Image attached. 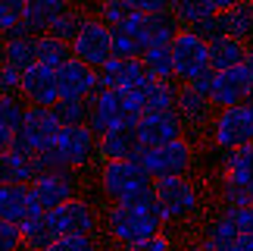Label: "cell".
<instances>
[{"instance_id": "cell-51", "label": "cell", "mask_w": 253, "mask_h": 251, "mask_svg": "<svg viewBox=\"0 0 253 251\" xmlns=\"http://www.w3.org/2000/svg\"><path fill=\"white\" fill-rule=\"evenodd\" d=\"M247 104H250V107H253V91H250V98H247Z\"/></svg>"}, {"instance_id": "cell-17", "label": "cell", "mask_w": 253, "mask_h": 251, "mask_svg": "<svg viewBox=\"0 0 253 251\" xmlns=\"http://www.w3.org/2000/svg\"><path fill=\"white\" fill-rule=\"evenodd\" d=\"M253 91V75L244 63L241 66H231V69H222L216 72V85H212V94L210 101L219 107H231V104H244Z\"/></svg>"}, {"instance_id": "cell-8", "label": "cell", "mask_w": 253, "mask_h": 251, "mask_svg": "<svg viewBox=\"0 0 253 251\" xmlns=\"http://www.w3.org/2000/svg\"><path fill=\"white\" fill-rule=\"evenodd\" d=\"M138 160L144 163V170H147L153 179H160V176H188L191 167H194V148L181 135V138L166 141V144H160V148H141Z\"/></svg>"}, {"instance_id": "cell-29", "label": "cell", "mask_w": 253, "mask_h": 251, "mask_svg": "<svg viewBox=\"0 0 253 251\" xmlns=\"http://www.w3.org/2000/svg\"><path fill=\"white\" fill-rule=\"evenodd\" d=\"M222 179L253 186V141L244 144V148L225 151V157H222Z\"/></svg>"}, {"instance_id": "cell-46", "label": "cell", "mask_w": 253, "mask_h": 251, "mask_svg": "<svg viewBox=\"0 0 253 251\" xmlns=\"http://www.w3.org/2000/svg\"><path fill=\"white\" fill-rule=\"evenodd\" d=\"M188 28H194L197 35H203L210 41V38H216L222 28H219V13L216 16H207V19H200V22H194V25H188Z\"/></svg>"}, {"instance_id": "cell-1", "label": "cell", "mask_w": 253, "mask_h": 251, "mask_svg": "<svg viewBox=\"0 0 253 251\" xmlns=\"http://www.w3.org/2000/svg\"><path fill=\"white\" fill-rule=\"evenodd\" d=\"M103 229L119 245H131V242H141V239L163 233L166 229V217L160 210L157 191L150 188V191H141L134 198L113 201L106 217H103Z\"/></svg>"}, {"instance_id": "cell-34", "label": "cell", "mask_w": 253, "mask_h": 251, "mask_svg": "<svg viewBox=\"0 0 253 251\" xmlns=\"http://www.w3.org/2000/svg\"><path fill=\"white\" fill-rule=\"evenodd\" d=\"M53 113L60 117L63 126H82L91 117V101H79V98H60L53 104Z\"/></svg>"}, {"instance_id": "cell-9", "label": "cell", "mask_w": 253, "mask_h": 251, "mask_svg": "<svg viewBox=\"0 0 253 251\" xmlns=\"http://www.w3.org/2000/svg\"><path fill=\"white\" fill-rule=\"evenodd\" d=\"M172 60H175V79L194 82L200 72L210 69V41L194 28L181 25V32L172 38Z\"/></svg>"}, {"instance_id": "cell-35", "label": "cell", "mask_w": 253, "mask_h": 251, "mask_svg": "<svg viewBox=\"0 0 253 251\" xmlns=\"http://www.w3.org/2000/svg\"><path fill=\"white\" fill-rule=\"evenodd\" d=\"M134 13H138V9H134L128 0H100V3H97V16H100L110 28L125 25Z\"/></svg>"}, {"instance_id": "cell-31", "label": "cell", "mask_w": 253, "mask_h": 251, "mask_svg": "<svg viewBox=\"0 0 253 251\" xmlns=\"http://www.w3.org/2000/svg\"><path fill=\"white\" fill-rule=\"evenodd\" d=\"M66 60H72V44L66 38L53 35V32L38 35V63L50 66V69H60Z\"/></svg>"}, {"instance_id": "cell-5", "label": "cell", "mask_w": 253, "mask_h": 251, "mask_svg": "<svg viewBox=\"0 0 253 251\" xmlns=\"http://www.w3.org/2000/svg\"><path fill=\"white\" fill-rule=\"evenodd\" d=\"M153 191L166 223H188L200 214V188L188 176H160L153 179Z\"/></svg>"}, {"instance_id": "cell-50", "label": "cell", "mask_w": 253, "mask_h": 251, "mask_svg": "<svg viewBox=\"0 0 253 251\" xmlns=\"http://www.w3.org/2000/svg\"><path fill=\"white\" fill-rule=\"evenodd\" d=\"M188 251H207V248H203V245H200V242H197V245H191V248H188Z\"/></svg>"}, {"instance_id": "cell-27", "label": "cell", "mask_w": 253, "mask_h": 251, "mask_svg": "<svg viewBox=\"0 0 253 251\" xmlns=\"http://www.w3.org/2000/svg\"><path fill=\"white\" fill-rule=\"evenodd\" d=\"M138 91L144 98V113L147 110H175V104H178L175 79H147L144 85H138Z\"/></svg>"}, {"instance_id": "cell-3", "label": "cell", "mask_w": 253, "mask_h": 251, "mask_svg": "<svg viewBox=\"0 0 253 251\" xmlns=\"http://www.w3.org/2000/svg\"><path fill=\"white\" fill-rule=\"evenodd\" d=\"M144 117V98L138 88H97L91 98L87 126L100 135L113 126H138Z\"/></svg>"}, {"instance_id": "cell-38", "label": "cell", "mask_w": 253, "mask_h": 251, "mask_svg": "<svg viewBox=\"0 0 253 251\" xmlns=\"http://www.w3.org/2000/svg\"><path fill=\"white\" fill-rule=\"evenodd\" d=\"M25 19V0H0V38L16 32Z\"/></svg>"}, {"instance_id": "cell-11", "label": "cell", "mask_w": 253, "mask_h": 251, "mask_svg": "<svg viewBox=\"0 0 253 251\" xmlns=\"http://www.w3.org/2000/svg\"><path fill=\"white\" fill-rule=\"evenodd\" d=\"M35 195V204L41 210H53L60 207L63 201H69L79 195V179H75V170H38L35 179L28 182Z\"/></svg>"}, {"instance_id": "cell-48", "label": "cell", "mask_w": 253, "mask_h": 251, "mask_svg": "<svg viewBox=\"0 0 253 251\" xmlns=\"http://www.w3.org/2000/svg\"><path fill=\"white\" fill-rule=\"evenodd\" d=\"M13 141H16V132L6 129V126L0 123V154H6L9 148H13Z\"/></svg>"}, {"instance_id": "cell-24", "label": "cell", "mask_w": 253, "mask_h": 251, "mask_svg": "<svg viewBox=\"0 0 253 251\" xmlns=\"http://www.w3.org/2000/svg\"><path fill=\"white\" fill-rule=\"evenodd\" d=\"M247 51L250 47L241 41V38H231L225 32H219L216 38H210V66L216 72L231 69V66H241L244 57H247Z\"/></svg>"}, {"instance_id": "cell-14", "label": "cell", "mask_w": 253, "mask_h": 251, "mask_svg": "<svg viewBox=\"0 0 253 251\" xmlns=\"http://www.w3.org/2000/svg\"><path fill=\"white\" fill-rule=\"evenodd\" d=\"M184 120L178 110H147L138 120V138L144 148H160L166 141H175L184 135Z\"/></svg>"}, {"instance_id": "cell-41", "label": "cell", "mask_w": 253, "mask_h": 251, "mask_svg": "<svg viewBox=\"0 0 253 251\" xmlns=\"http://www.w3.org/2000/svg\"><path fill=\"white\" fill-rule=\"evenodd\" d=\"M22 248H25L22 226H16V223L0 217V251H22Z\"/></svg>"}, {"instance_id": "cell-37", "label": "cell", "mask_w": 253, "mask_h": 251, "mask_svg": "<svg viewBox=\"0 0 253 251\" xmlns=\"http://www.w3.org/2000/svg\"><path fill=\"white\" fill-rule=\"evenodd\" d=\"M25 110H28V104L19 98V94H3V104H0V123H3L6 129L19 132V126H22V120H25Z\"/></svg>"}, {"instance_id": "cell-26", "label": "cell", "mask_w": 253, "mask_h": 251, "mask_svg": "<svg viewBox=\"0 0 253 251\" xmlns=\"http://www.w3.org/2000/svg\"><path fill=\"white\" fill-rule=\"evenodd\" d=\"M238 236H241V229L235 226V220L222 210L219 217L207 220V226H203V233H200V245L207 251H228L238 242Z\"/></svg>"}, {"instance_id": "cell-15", "label": "cell", "mask_w": 253, "mask_h": 251, "mask_svg": "<svg viewBox=\"0 0 253 251\" xmlns=\"http://www.w3.org/2000/svg\"><path fill=\"white\" fill-rule=\"evenodd\" d=\"M19 98L35 107H53L60 101V82H56V69L44 63H32L28 69H22V88Z\"/></svg>"}, {"instance_id": "cell-45", "label": "cell", "mask_w": 253, "mask_h": 251, "mask_svg": "<svg viewBox=\"0 0 253 251\" xmlns=\"http://www.w3.org/2000/svg\"><path fill=\"white\" fill-rule=\"evenodd\" d=\"M138 13H169L172 0H128Z\"/></svg>"}, {"instance_id": "cell-7", "label": "cell", "mask_w": 253, "mask_h": 251, "mask_svg": "<svg viewBox=\"0 0 253 251\" xmlns=\"http://www.w3.org/2000/svg\"><path fill=\"white\" fill-rule=\"evenodd\" d=\"M210 138L219 151H235L253 141V107L244 104H231L219 107V113L210 123Z\"/></svg>"}, {"instance_id": "cell-21", "label": "cell", "mask_w": 253, "mask_h": 251, "mask_svg": "<svg viewBox=\"0 0 253 251\" xmlns=\"http://www.w3.org/2000/svg\"><path fill=\"white\" fill-rule=\"evenodd\" d=\"M212 107L216 104L210 101V94H203L197 91L191 82H181V88H178V104H175V110L181 113V120L188 129H203V126H210L212 123Z\"/></svg>"}, {"instance_id": "cell-30", "label": "cell", "mask_w": 253, "mask_h": 251, "mask_svg": "<svg viewBox=\"0 0 253 251\" xmlns=\"http://www.w3.org/2000/svg\"><path fill=\"white\" fill-rule=\"evenodd\" d=\"M22 239H25V248L28 251H44L47 245L56 239V229L50 223V214L47 210H38L22 223Z\"/></svg>"}, {"instance_id": "cell-23", "label": "cell", "mask_w": 253, "mask_h": 251, "mask_svg": "<svg viewBox=\"0 0 253 251\" xmlns=\"http://www.w3.org/2000/svg\"><path fill=\"white\" fill-rule=\"evenodd\" d=\"M72 3L69 0H25V19H22V28L32 35H44L50 32L53 22L60 19Z\"/></svg>"}, {"instance_id": "cell-22", "label": "cell", "mask_w": 253, "mask_h": 251, "mask_svg": "<svg viewBox=\"0 0 253 251\" xmlns=\"http://www.w3.org/2000/svg\"><path fill=\"white\" fill-rule=\"evenodd\" d=\"M0 60L16 66V69H28L32 63H38V35L25 32L22 25L16 32L3 35V41H0Z\"/></svg>"}, {"instance_id": "cell-25", "label": "cell", "mask_w": 253, "mask_h": 251, "mask_svg": "<svg viewBox=\"0 0 253 251\" xmlns=\"http://www.w3.org/2000/svg\"><path fill=\"white\" fill-rule=\"evenodd\" d=\"M219 28L231 38H241L244 44L253 41V0H238L235 6L219 13Z\"/></svg>"}, {"instance_id": "cell-4", "label": "cell", "mask_w": 253, "mask_h": 251, "mask_svg": "<svg viewBox=\"0 0 253 251\" xmlns=\"http://www.w3.org/2000/svg\"><path fill=\"white\" fill-rule=\"evenodd\" d=\"M97 186H100V195L113 204V201H125L141 195V191H150L153 176L144 170V163L138 157L103 160L100 170H97Z\"/></svg>"}, {"instance_id": "cell-18", "label": "cell", "mask_w": 253, "mask_h": 251, "mask_svg": "<svg viewBox=\"0 0 253 251\" xmlns=\"http://www.w3.org/2000/svg\"><path fill=\"white\" fill-rule=\"evenodd\" d=\"M97 72H100V88H138L150 79L141 57H110Z\"/></svg>"}, {"instance_id": "cell-39", "label": "cell", "mask_w": 253, "mask_h": 251, "mask_svg": "<svg viewBox=\"0 0 253 251\" xmlns=\"http://www.w3.org/2000/svg\"><path fill=\"white\" fill-rule=\"evenodd\" d=\"M144 47L128 28H113V57H141Z\"/></svg>"}, {"instance_id": "cell-47", "label": "cell", "mask_w": 253, "mask_h": 251, "mask_svg": "<svg viewBox=\"0 0 253 251\" xmlns=\"http://www.w3.org/2000/svg\"><path fill=\"white\" fill-rule=\"evenodd\" d=\"M191 85H194L197 91H203V94H212V85H216V69L210 66V69H207V72H200Z\"/></svg>"}, {"instance_id": "cell-52", "label": "cell", "mask_w": 253, "mask_h": 251, "mask_svg": "<svg viewBox=\"0 0 253 251\" xmlns=\"http://www.w3.org/2000/svg\"><path fill=\"white\" fill-rule=\"evenodd\" d=\"M0 104H3V94H0Z\"/></svg>"}, {"instance_id": "cell-42", "label": "cell", "mask_w": 253, "mask_h": 251, "mask_svg": "<svg viewBox=\"0 0 253 251\" xmlns=\"http://www.w3.org/2000/svg\"><path fill=\"white\" fill-rule=\"evenodd\" d=\"M122 251H175V245H172V239L166 233H157L150 239H141V242L122 245Z\"/></svg>"}, {"instance_id": "cell-19", "label": "cell", "mask_w": 253, "mask_h": 251, "mask_svg": "<svg viewBox=\"0 0 253 251\" xmlns=\"http://www.w3.org/2000/svg\"><path fill=\"white\" fill-rule=\"evenodd\" d=\"M141 138H138V126H113L97 135V157L100 160H125V157H138L141 154Z\"/></svg>"}, {"instance_id": "cell-13", "label": "cell", "mask_w": 253, "mask_h": 251, "mask_svg": "<svg viewBox=\"0 0 253 251\" xmlns=\"http://www.w3.org/2000/svg\"><path fill=\"white\" fill-rule=\"evenodd\" d=\"M116 28H128V32L141 41V47H160V44H172V38L181 32V22L169 13H134L125 25Z\"/></svg>"}, {"instance_id": "cell-33", "label": "cell", "mask_w": 253, "mask_h": 251, "mask_svg": "<svg viewBox=\"0 0 253 251\" xmlns=\"http://www.w3.org/2000/svg\"><path fill=\"white\" fill-rule=\"evenodd\" d=\"M216 13H219V0H172V16L181 25H194Z\"/></svg>"}, {"instance_id": "cell-36", "label": "cell", "mask_w": 253, "mask_h": 251, "mask_svg": "<svg viewBox=\"0 0 253 251\" xmlns=\"http://www.w3.org/2000/svg\"><path fill=\"white\" fill-rule=\"evenodd\" d=\"M84 19H87V13H82L79 6H69V9H66V13H63V16L53 22L50 32H53V35H60V38H66V41L72 44V41H75V35L82 32Z\"/></svg>"}, {"instance_id": "cell-10", "label": "cell", "mask_w": 253, "mask_h": 251, "mask_svg": "<svg viewBox=\"0 0 253 251\" xmlns=\"http://www.w3.org/2000/svg\"><path fill=\"white\" fill-rule=\"evenodd\" d=\"M72 57H79L87 66L100 69L113 57V28L106 25L100 16H87L82 32L75 35V41H72Z\"/></svg>"}, {"instance_id": "cell-16", "label": "cell", "mask_w": 253, "mask_h": 251, "mask_svg": "<svg viewBox=\"0 0 253 251\" xmlns=\"http://www.w3.org/2000/svg\"><path fill=\"white\" fill-rule=\"evenodd\" d=\"M56 82H60V98L91 101L94 91L100 88V72L94 66H87L84 60H79V57H72L56 69Z\"/></svg>"}, {"instance_id": "cell-2", "label": "cell", "mask_w": 253, "mask_h": 251, "mask_svg": "<svg viewBox=\"0 0 253 251\" xmlns=\"http://www.w3.org/2000/svg\"><path fill=\"white\" fill-rule=\"evenodd\" d=\"M97 154V132L87 123L82 126H63L53 148L38 154V170H82Z\"/></svg>"}, {"instance_id": "cell-49", "label": "cell", "mask_w": 253, "mask_h": 251, "mask_svg": "<svg viewBox=\"0 0 253 251\" xmlns=\"http://www.w3.org/2000/svg\"><path fill=\"white\" fill-rule=\"evenodd\" d=\"M228 251H253V236H250V233H241V236H238V242L231 245Z\"/></svg>"}, {"instance_id": "cell-20", "label": "cell", "mask_w": 253, "mask_h": 251, "mask_svg": "<svg viewBox=\"0 0 253 251\" xmlns=\"http://www.w3.org/2000/svg\"><path fill=\"white\" fill-rule=\"evenodd\" d=\"M41 207L35 204V195H32V186H28V182H3V186H0V217L3 220L22 226Z\"/></svg>"}, {"instance_id": "cell-44", "label": "cell", "mask_w": 253, "mask_h": 251, "mask_svg": "<svg viewBox=\"0 0 253 251\" xmlns=\"http://www.w3.org/2000/svg\"><path fill=\"white\" fill-rule=\"evenodd\" d=\"M225 214L235 220V226L241 233H250L253 236V204H241V207H222Z\"/></svg>"}, {"instance_id": "cell-43", "label": "cell", "mask_w": 253, "mask_h": 251, "mask_svg": "<svg viewBox=\"0 0 253 251\" xmlns=\"http://www.w3.org/2000/svg\"><path fill=\"white\" fill-rule=\"evenodd\" d=\"M19 88H22V69L0 60V94H19Z\"/></svg>"}, {"instance_id": "cell-32", "label": "cell", "mask_w": 253, "mask_h": 251, "mask_svg": "<svg viewBox=\"0 0 253 251\" xmlns=\"http://www.w3.org/2000/svg\"><path fill=\"white\" fill-rule=\"evenodd\" d=\"M141 63L150 79H175V60H172V44L147 47L141 54Z\"/></svg>"}, {"instance_id": "cell-53", "label": "cell", "mask_w": 253, "mask_h": 251, "mask_svg": "<svg viewBox=\"0 0 253 251\" xmlns=\"http://www.w3.org/2000/svg\"><path fill=\"white\" fill-rule=\"evenodd\" d=\"M97 3H100V0H97Z\"/></svg>"}, {"instance_id": "cell-40", "label": "cell", "mask_w": 253, "mask_h": 251, "mask_svg": "<svg viewBox=\"0 0 253 251\" xmlns=\"http://www.w3.org/2000/svg\"><path fill=\"white\" fill-rule=\"evenodd\" d=\"M44 251H100L94 236H56Z\"/></svg>"}, {"instance_id": "cell-6", "label": "cell", "mask_w": 253, "mask_h": 251, "mask_svg": "<svg viewBox=\"0 0 253 251\" xmlns=\"http://www.w3.org/2000/svg\"><path fill=\"white\" fill-rule=\"evenodd\" d=\"M60 129H63V123L53 113V107H35V104H28L25 120H22V126H19V132H16L13 148L38 157V154H44V151L53 148Z\"/></svg>"}, {"instance_id": "cell-28", "label": "cell", "mask_w": 253, "mask_h": 251, "mask_svg": "<svg viewBox=\"0 0 253 251\" xmlns=\"http://www.w3.org/2000/svg\"><path fill=\"white\" fill-rule=\"evenodd\" d=\"M38 173V163L32 154L9 148L6 154H0V186L3 182H32Z\"/></svg>"}, {"instance_id": "cell-12", "label": "cell", "mask_w": 253, "mask_h": 251, "mask_svg": "<svg viewBox=\"0 0 253 251\" xmlns=\"http://www.w3.org/2000/svg\"><path fill=\"white\" fill-rule=\"evenodd\" d=\"M47 214H50V223L56 229V236H94L97 226H100V217H97L94 204L79 198V195L63 201L60 207L47 210Z\"/></svg>"}]
</instances>
